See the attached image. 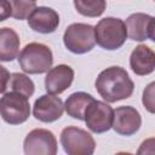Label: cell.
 I'll return each mask as SVG.
<instances>
[{"label":"cell","instance_id":"1","mask_svg":"<svg viewBox=\"0 0 155 155\" xmlns=\"http://www.w3.org/2000/svg\"><path fill=\"white\" fill-rule=\"evenodd\" d=\"M94 85L99 96L108 103L130 98L134 90V84L128 76V73L122 67L117 65L102 70Z\"/></svg>","mask_w":155,"mask_h":155},{"label":"cell","instance_id":"2","mask_svg":"<svg viewBox=\"0 0 155 155\" xmlns=\"http://www.w3.org/2000/svg\"><path fill=\"white\" fill-rule=\"evenodd\" d=\"M18 63L24 73L42 74L47 73L52 68L53 54L47 45L41 42H30L22 48L18 56Z\"/></svg>","mask_w":155,"mask_h":155},{"label":"cell","instance_id":"3","mask_svg":"<svg viewBox=\"0 0 155 155\" xmlns=\"http://www.w3.org/2000/svg\"><path fill=\"white\" fill-rule=\"evenodd\" d=\"M93 28L96 42L104 50H117L125 44L127 39L125 22L120 18L105 17L101 19Z\"/></svg>","mask_w":155,"mask_h":155},{"label":"cell","instance_id":"4","mask_svg":"<svg viewBox=\"0 0 155 155\" xmlns=\"http://www.w3.org/2000/svg\"><path fill=\"white\" fill-rule=\"evenodd\" d=\"M59 140L63 150L68 155H92L96 149V142L92 134L76 126L63 128Z\"/></svg>","mask_w":155,"mask_h":155},{"label":"cell","instance_id":"5","mask_svg":"<svg viewBox=\"0 0 155 155\" xmlns=\"http://www.w3.org/2000/svg\"><path fill=\"white\" fill-rule=\"evenodd\" d=\"M30 115V104L25 96L18 92H7L0 98V116L10 125H21Z\"/></svg>","mask_w":155,"mask_h":155},{"label":"cell","instance_id":"6","mask_svg":"<svg viewBox=\"0 0 155 155\" xmlns=\"http://www.w3.org/2000/svg\"><path fill=\"white\" fill-rule=\"evenodd\" d=\"M64 46L75 54L90 52L94 45V28L86 23H73L67 27L63 35Z\"/></svg>","mask_w":155,"mask_h":155},{"label":"cell","instance_id":"7","mask_svg":"<svg viewBox=\"0 0 155 155\" xmlns=\"http://www.w3.org/2000/svg\"><path fill=\"white\" fill-rule=\"evenodd\" d=\"M114 109L105 102L93 99L85 109L84 121L93 133H104L113 126Z\"/></svg>","mask_w":155,"mask_h":155},{"label":"cell","instance_id":"8","mask_svg":"<svg viewBox=\"0 0 155 155\" xmlns=\"http://www.w3.org/2000/svg\"><path fill=\"white\" fill-rule=\"evenodd\" d=\"M23 150L25 155H56L57 139L48 130L34 128L24 138Z\"/></svg>","mask_w":155,"mask_h":155},{"label":"cell","instance_id":"9","mask_svg":"<svg viewBox=\"0 0 155 155\" xmlns=\"http://www.w3.org/2000/svg\"><path fill=\"white\" fill-rule=\"evenodd\" d=\"M142 125V116L139 111L131 105L117 107L114 110L113 126L114 131L121 136L134 134Z\"/></svg>","mask_w":155,"mask_h":155},{"label":"cell","instance_id":"10","mask_svg":"<svg viewBox=\"0 0 155 155\" xmlns=\"http://www.w3.org/2000/svg\"><path fill=\"white\" fill-rule=\"evenodd\" d=\"M64 111L63 101L59 97L53 94H42L40 96L33 107V115L36 120L41 122H53L58 120Z\"/></svg>","mask_w":155,"mask_h":155},{"label":"cell","instance_id":"11","mask_svg":"<svg viewBox=\"0 0 155 155\" xmlns=\"http://www.w3.org/2000/svg\"><path fill=\"white\" fill-rule=\"evenodd\" d=\"M127 36L134 41H144L147 39L155 40L154 35V17L147 13L137 12L127 17L125 22Z\"/></svg>","mask_w":155,"mask_h":155},{"label":"cell","instance_id":"12","mask_svg":"<svg viewBox=\"0 0 155 155\" xmlns=\"http://www.w3.org/2000/svg\"><path fill=\"white\" fill-rule=\"evenodd\" d=\"M27 19L30 29L40 34H51L59 25V15L46 6L35 7Z\"/></svg>","mask_w":155,"mask_h":155},{"label":"cell","instance_id":"13","mask_svg":"<svg viewBox=\"0 0 155 155\" xmlns=\"http://www.w3.org/2000/svg\"><path fill=\"white\" fill-rule=\"evenodd\" d=\"M74 80V70L67 64L51 68L45 76V88L50 94H59L70 87Z\"/></svg>","mask_w":155,"mask_h":155},{"label":"cell","instance_id":"14","mask_svg":"<svg viewBox=\"0 0 155 155\" xmlns=\"http://www.w3.org/2000/svg\"><path fill=\"white\" fill-rule=\"evenodd\" d=\"M130 67L136 75H149L155 69V53L147 45H138L130 56Z\"/></svg>","mask_w":155,"mask_h":155},{"label":"cell","instance_id":"15","mask_svg":"<svg viewBox=\"0 0 155 155\" xmlns=\"http://www.w3.org/2000/svg\"><path fill=\"white\" fill-rule=\"evenodd\" d=\"M19 45V36L12 28H0V62H12L17 58Z\"/></svg>","mask_w":155,"mask_h":155},{"label":"cell","instance_id":"16","mask_svg":"<svg viewBox=\"0 0 155 155\" xmlns=\"http://www.w3.org/2000/svg\"><path fill=\"white\" fill-rule=\"evenodd\" d=\"M93 99L94 98L90 93H86V92L71 93L64 103V110L67 111L69 116L78 119V120H84L85 109Z\"/></svg>","mask_w":155,"mask_h":155},{"label":"cell","instance_id":"17","mask_svg":"<svg viewBox=\"0 0 155 155\" xmlns=\"http://www.w3.org/2000/svg\"><path fill=\"white\" fill-rule=\"evenodd\" d=\"M76 11L85 17H99L107 8L105 0H74Z\"/></svg>","mask_w":155,"mask_h":155},{"label":"cell","instance_id":"18","mask_svg":"<svg viewBox=\"0 0 155 155\" xmlns=\"http://www.w3.org/2000/svg\"><path fill=\"white\" fill-rule=\"evenodd\" d=\"M10 87L12 91L18 92L27 98H30L35 91V85L33 80L22 73H12L10 78Z\"/></svg>","mask_w":155,"mask_h":155},{"label":"cell","instance_id":"19","mask_svg":"<svg viewBox=\"0 0 155 155\" xmlns=\"http://www.w3.org/2000/svg\"><path fill=\"white\" fill-rule=\"evenodd\" d=\"M11 6V17L22 21L27 19L36 7L34 0H7Z\"/></svg>","mask_w":155,"mask_h":155},{"label":"cell","instance_id":"20","mask_svg":"<svg viewBox=\"0 0 155 155\" xmlns=\"http://www.w3.org/2000/svg\"><path fill=\"white\" fill-rule=\"evenodd\" d=\"M154 86L155 82H150L143 92V105L149 113H154Z\"/></svg>","mask_w":155,"mask_h":155},{"label":"cell","instance_id":"21","mask_svg":"<svg viewBox=\"0 0 155 155\" xmlns=\"http://www.w3.org/2000/svg\"><path fill=\"white\" fill-rule=\"evenodd\" d=\"M10 78H11L10 71L0 64V93H4L6 91L10 82Z\"/></svg>","mask_w":155,"mask_h":155},{"label":"cell","instance_id":"22","mask_svg":"<svg viewBox=\"0 0 155 155\" xmlns=\"http://www.w3.org/2000/svg\"><path fill=\"white\" fill-rule=\"evenodd\" d=\"M11 17V6L7 0H0V22Z\"/></svg>","mask_w":155,"mask_h":155},{"label":"cell","instance_id":"23","mask_svg":"<svg viewBox=\"0 0 155 155\" xmlns=\"http://www.w3.org/2000/svg\"><path fill=\"white\" fill-rule=\"evenodd\" d=\"M34 1H35V0H34Z\"/></svg>","mask_w":155,"mask_h":155}]
</instances>
